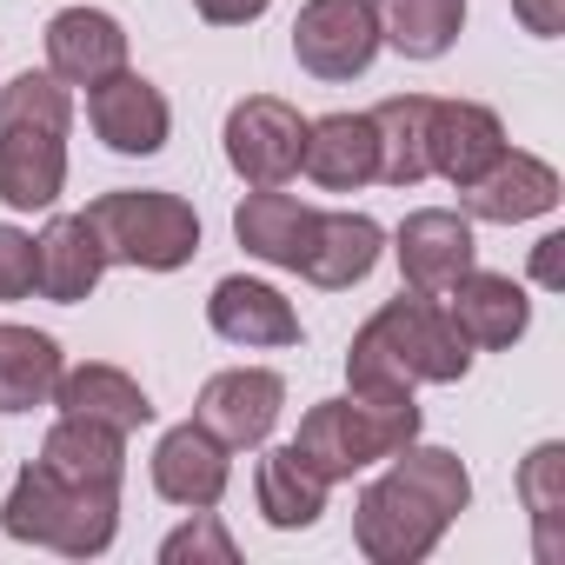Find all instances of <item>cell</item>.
Listing matches in <instances>:
<instances>
[{
  "mask_svg": "<svg viewBox=\"0 0 565 565\" xmlns=\"http://www.w3.org/2000/svg\"><path fill=\"white\" fill-rule=\"evenodd\" d=\"M558 246H565V239H558V233H545V239H539V253H532V273L545 279V287H558Z\"/></svg>",
  "mask_w": 565,
  "mask_h": 565,
  "instance_id": "33",
  "label": "cell"
},
{
  "mask_svg": "<svg viewBox=\"0 0 565 565\" xmlns=\"http://www.w3.org/2000/svg\"><path fill=\"white\" fill-rule=\"evenodd\" d=\"M239 552H233V539H226V525L213 519V505L206 512H193L180 532H167L160 539V565H233Z\"/></svg>",
  "mask_w": 565,
  "mask_h": 565,
  "instance_id": "29",
  "label": "cell"
},
{
  "mask_svg": "<svg viewBox=\"0 0 565 565\" xmlns=\"http://www.w3.org/2000/svg\"><path fill=\"white\" fill-rule=\"evenodd\" d=\"M300 173H307L313 186H327V193H353V186L380 180L373 120H366V114H327V120H307Z\"/></svg>",
  "mask_w": 565,
  "mask_h": 565,
  "instance_id": "19",
  "label": "cell"
},
{
  "mask_svg": "<svg viewBox=\"0 0 565 565\" xmlns=\"http://www.w3.org/2000/svg\"><path fill=\"white\" fill-rule=\"evenodd\" d=\"M300 147H307L300 107L273 100V94H246L226 114V167L246 186H287L300 173Z\"/></svg>",
  "mask_w": 565,
  "mask_h": 565,
  "instance_id": "7",
  "label": "cell"
},
{
  "mask_svg": "<svg viewBox=\"0 0 565 565\" xmlns=\"http://www.w3.org/2000/svg\"><path fill=\"white\" fill-rule=\"evenodd\" d=\"M107 273V246L94 233L87 213H61L47 220V233L34 239V287L54 300V307H81Z\"/></svg>",
  "mask_w": 565,
  "mask_h": 565,
  "instance_id": "15",
  "label": "cell"
},
{
  "mask_svg": "<svg viewBox=\"0 0 565 565\" xmlns=\"http://www.w3.org/2000/svg\"><path fill=\"white\" fill-rule=\"evenodd\" d=\"M294 54L313 81H360L380 54L373 0H307L294 21Z\"/></svg>",
  "mask_w": 565,
  "mask_h": 565,
  "instance_id": "8",
  "label": "cell"
},
{
  "mask_svg": "<svg viewBox=\"0 0 565 565\" xmlns=\"http://www.w3.org/2000/svg\"><path fill=\"white\" fill-rule=\"evenodd\" d=\"M558 206V173L539 153H499L472 186H466V213L492 220V226H519Z\"/></svg>",
  "mask_w": 565,
  "mask_h": 565,
  "instance_id": "17",
  "label": "cell"
},
{
  "mask_svg": "<svg viewBox=\"0 0 565 565\" xmlns=\"http://www.w3.org/2000/svg\"><path fill=\"white\" fill-rule=\"evenodd\" d=\"M41 466L61 472V479H74V486H120V472H127V433H114L100 419L61 413V426L41 446Z\"/></svg>",
  "mask_w": 565,
  "mask_h": 565,
  "instance_id": "24",
  "label": "cell"
},
{
  "mask_svg": "<svg viewBox=\"0 0 565 565\" xmlns=\"http://www.w3.org/2000/svg\"><path fill=\"white\" fill-rule=\"evenodd\" d=\"M54 406L74 413V419H100L114 433H140L153 419V399L140 393V380H127L120 366H61V386H54Z\"/></svg>",
  "mask_w": 565,
  "mask_h": 565,
  "instance_id": "23",
  "label": "cell"
},
{
  "mask_svg": "<svg viewBox=\"0 0 565 565\" xmlns=\"http://www.w3.org/2000/svg\"><path fill=\"white\" fill-rule=\"evenodd\" d=\"M226 479H233V466H226V446L206 433V426H173L160 446H153V492L167 499V505H186V512H206V505H220L226 499Z\"/></svg>",
  "mask_w": 565,
  "mask_h": 565,
  "instance_id": "13",
  "label": "cell"
},
{
  "mask_svg": "<svg viewBox=\"0 0 565 565\" xmlns=\"http://www.w3.org/2000/svg\"><path fill=\"white\" fill-rule=\"evenodd\" d=\"M313 206L307 200H294V193H279V186H253L246 200H239V213H233V239L253 253V259H266V266H287V273H300V253H307V239H313Z\"/></svg>",
  "mask_w": 565,
  "mask_h": 565,
  "instance_id": "20",
  "label": "cell"
},
{
  "mask_svg": "<svg viewBox=\"0 0 565 565\" xmlns=\"http://www.w3.org/2000/svg\"><path fill=\"white\" fill-rule=\"evenodd\" d=\"M413 439H419V406H413V399H366V393H353V399L313 406V413L300 419V433H294V452H300L327 486H340V479H353V472L393 459V452L413 446Z\"/></svg>",
  "mask_w": 565,
  "mask_h": 565,
  "instance_id": "5",
  "label": "cell"
},
{
  "mask_svg": "<svg viewBox=\"0 0 565 565\" xmlns=\"http://www.w3.org/2000/svg\"><path fill=\"white\" fill-rule=\"evenodd\" d=\"M266 8H273V0H193V14L213 21V28H246V21H259Z\"/></svg>",
  "mask_w": 565,
  "mask_h": 565,
  "instance_id": "31",
  "label": "cell"
},
{
  "mask_svg": "<svg viewBox=\"0 0 565 565\" xmlns=\"http://www.w3.org/2000/svg\"><path fill=\"white\" fill-rule=\"evenodd\" d=\"M380 246H386V233L366 213H320L313 239L300 253V273L313 279V287L340 294V287H360V279L380 266Z\"/></svg>",
  "mask_w": 565,
  "mask_h": 565,
  "instance_id": "21",
  "label": "cell"
},
{
  "mask_svg": "<svg viewBox=\"0 0 565 565\" xmlns=\"http://www.w3.org/2000/svg\"><path fill=\"white\" fill-rule=\"evenodd\" d=\"M87 120H94V134H100L114 153H127V160L160 153L167 134H173V107H167V94H160L153 81L127 74V67L107 74L100 87H87Z\"/></svg>",
  "mask_w": 565,
  "mask_h": 565,
  "instance_id": "10",
  "label": "cell"
},
{
  "mask_svg": "<svg viewBox=\"0 0 565 565\" xmlns=\"http://www.w3.org/2000/svg\"><path fill=\"white\" fill-rule=\"evenodd\" d=\"M466 499H472V479H466L459 452L413 439L360 492V505H353V545L373 565H419L446 539V525L466 512Z\"/></svg>",
  "mask_w": 565,
  "mask_h": 565,
  "instance_id": "1",
  "label": "cell"
},
{
  "mask_svg": "<svg viewBox=\"0 0 565 565\" xmlns=\"http://www.w3.org/2000/svg\"><path fill=\"white\" fill-rule=\"evenodd\" d=\"M393 253H399V273H406V287L413 294H446L452 279L472 266V220L466 213H446V206H419V213H406V226H399V239H393Z\"/></svg>",
  "mask_w": 565,
  "mask_h": 565,
  "instance_id": "12",
  "label": "cell"
},
{
  "mask_svg": "<svg viewBox=\"0 0 565 565\" xmlns=\"http://www.w3.org/2000/svg\"><path fill=\"white\" fill-rule=\"evenodd\" d=\"M366 120H373V147H380V180L386 186H419L433 173V153H426V140H433V100L426 94H393Z\"/></svg>",
  "mask_w": 565,
  "mask_h": 565,
  "instance_id": "22",
  "label": "cell"
},
{
  "mask_svg": "<svg viewBox=\"0 0 565 565\" xmlns=\"http://www.w3.org/2000/svg\"><path fill=\"white\" fill-rule=\"evenodd\" d=\"M127 67V28L100 8H67L47 21V74L67 87H100Z\"/></svg>",
  "mask_w": 565,
  "mask_h": 565,
  "instance_id": "14",
  "label": "cell"
},
{
  "mask_svg": "<svg viewBox=\"0 0 565 565\" xmlns=\"http://www.w3.org/2000/svg\"><path fill=\"white\" fill-rule=\"evenodd\" d=\"M426 153H433V173L466 193L505 153V127L479 100H433V140H426Z\"/></svg>",
  "mask_w": 565,
  "mask_h": 565,
  "instance_id": "16",
  "label": "cell"
},
{
  "mask_svg": "<svg viewBox=\"0 0 565 565\" xmlns=\"http://www.w3.org/2000/svg\"><path fill=\"white\" fill-rule=\"evenodd\" d=\"M34 294V233L0 226V307H14Z\"/></svg>",
  "mask_w": 565,
  "mask_h": 565,
  "instance_id": "30",
  "label": "cell"
},
{
  "mask_svg": "<svg viewBox=\"0 0 565 565\" xmlns=\"http://www.w3.org/2000/svg\"><path fill=\"white\" fill-rule=\"evenodd\" d=\"M67 127L74 94L54 74H14L0 87V200L14 213H41L67 186Z\"/></svg>",
  "mask_w": 565,
  "mask_h": 565,
  "instance_id": "3",
  "label": "cell"
},
{
  "mask_svg": "<svg viewBox=\"0 0 565 565\" xmlns=\"http://www.w3.org/2000/svg\"><path fill=\"white\" fill-rule=\"evenodd\" d=\"M446 320L466 333V347H486V353H505L525 327H532V300L512 273H479L466 266L452 287H446Z\"/></svg>",
  "mask_w": 565,
  "mask_h": 565,
  "instance_id": "11",
  "label": "cell"
},
{
  "mask_svg": "<svg viewBox=\"0 0 565 565\" xmlns=\"http://www.w3.org/2000/svg\"><path fill=\"white\" fill-rule=\"evenodd\" d=\"M206 320L233 347H300V313L279 300L266 279H246V273H233V279L213 287Z\"/></svg>",
  "mask_w": 565,
  "mask_h": 565,
  "instance_id": "18",
  "label": "cell"
},
{
  "mask_svg": "<svg viewBox=\"0 0 565 565\" xmlns=\"http://www.w3.org/2000/svg\"><path fill=\"white\" fill-rule=\"evenodd\" d=\"M279 406H287V380L266 366H233V373H213L200 386L193 426H206L226 452H253L279 426Z\"/></svg>",
  "mask_w": 565,
  "mask_h": 565,
  "instance_id": "9",
  "label": "cell"
},
{
  "mask_svg": "<svg viewBox=\"0 0 565 565\" xmlns=\"http://www.w3.org/2000/svg\"><path fill=\"white\" fill-rule=\"evenodd\" d=\"M373 14L386 47H399L406 61H439L466 28V0H373Z\"/></svg>",
  "mask_w": 565,
  "mask_h": 565,
  "instance_id": "27",
  "label": "cell"
},
{
  "mask_svg": "<svg viewBox=\"0 0 565 565\" xmlns=\"http://www.w3.org/2000/svg\"><path fill=\"white\" fill-rule=\"evenodd\" d=\"M466 366H472V347H466V333L446 320V307L433 294L386 300L353 333V353H347V380L366 399H413V386L466 380Z\"/></svg>",
  "mask_w": 565,
  "mask_h": 565,
  "instance_id": "2",
  "label": "cell"
},
{
  "mask_svg": "<svg viewBox=\"0 0 565 565\" xmlns=\"http://www.w3.org/2000/svg\"><path fill=\"white\" fill-rule=\"evenodd\" d=\"M107 259L120 266H147V273H173L200 253V213L180 200V193H160V186H120V193H100L87 206Z\"/></svg>",
  "mask_w": 565,
  "mask_h": 565,
  "instance_id": "6",
  "label": "cell"
},
{
  "mask_svg": "<svg viewBox=\"0 0 565 565\" xmlns=\"http://www.w3.org/2000/svg\"><path fill=\"white\" fill-rule=\"evenodd\" d=\"M519 492H525V512H532V539H539V558L545 565H558V512H565V446L558 439H545L532 459H525V472H519Z\"/></svg>",
  "mask_w": 565,
  "mask_h": 565,
  "instance_id": "28",
  "label": "cell"
},
{
  "mask_svg": "<svg viewBox=\"0 0 565 565\" xmlns=\"http://www.w3.org/2000/svg\"><path fill=\"white\" fill-rule=\"evenodd\" d=\"M61 386V347L34 327H0V413H34Z\"/></svg>",
  "mask_w": 565,
  "mask_h": 565,
  "instance_id": "26",
  "label": "cell"
},
{
  "mask_svg": "<svg viewBox=\"0 0 565 565\" xmlns=\"http://www.w3.org/2000/svg\"><path fill=\"white\" fill-rule=\"evenodd\" d=\"M512 14L525 21V34H539V41H552V34L565 28V0H512Z\"/></svg>",
  "mask_w": 565,
  "mask_h": 565,
  "instance_id": "32",
  "label": "cell"
},
{
  "mask_svg": "<svg viewBox=\"0 0 565 565\" xmlns=\"http://www.w3.org/2000/svg\"><path fill=\"white\" fill-rule=\"evenodd\" d=\"M253 492H259V519H266V525H279V532H307V525L327 512V492H333V486H327L294 446H273V452L259 459Z\"/></svg>",
  "mask_w": 565,
  "mask_h": 565,
  "instance_id": "25",
  "label": "cell"
},
{
  "mask_svg": "<svg viewBox=\"0 0 565 565\" xmlns=\"http://www.w3.org/2000/svg\"><path fill=\"white\" fill-rule=\"evenodd\" d=\"M0 532L61 558H100L120 532V486H74L34 459L0 505Z\"/></svg>",
  "mask_w": 565,
  "mask_h": 565,
  "instance_id": "4",
  "label": "cell"
}]
</instances>
